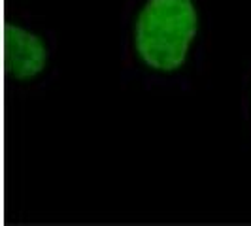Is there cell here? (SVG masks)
Listing matches in <instances>:
<instances>
[{
  "label": "cell",
  "instance_id": "cell-2",
  "mask_svg": "<svg viewBox=\"0 0 251 226\" xmlns=\"http://www.w3.org/2000/svg\"><path fill=\"white\" fill-rule=\"evenodd\" d=\"M61 74L59 38L44 19L13 12L6 25V75L21 96H42Z\"/></svg>",
  "mask_w": 251,
  "mask_h": 226
},
{
  "label": "cell",
  "instance_id": "cell-3",
  "mask_svg": "<svg viewBox=\"0 0 251 226\" xmlns=\"http://www.w3.org/2000/svg\"><path fill=\"white\" fill-rule=\"evenodd\" d=\"M240 117L251 139V61L246 66L240 81Z\"/></svg>",
  "mask_w": 251,
  "mask_h": 226
},
{
  "label": "cell",
  "instance_id": "cell-1",
  "mask_svg": "<svg viewBox=\"0 0 251 226\" xmlns=\"http://www.w3.org/2000/svg\"><path fill=\"white\" fill-rule=\"evenodd\" d=\"M210 0H125L119 13V79L150 92H193L208 70Z\"/></svg>",
  "mask_w": 251,
  "mask_h": 226
}]
</instances>
